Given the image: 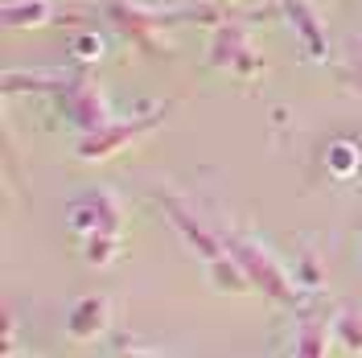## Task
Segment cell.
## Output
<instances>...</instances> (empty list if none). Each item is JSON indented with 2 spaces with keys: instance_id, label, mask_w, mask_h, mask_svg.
<instances>
[{
  "instance_id": "1",
  "label": "cell",
  "mask_w": 362,
  "mask_h": 358,
  "mask_svg": "<svg viewBox=\"0 0 362 358\" xmlns=\"http://www.w3.org/2000/svg\"><path fill=\"white\" fill-rule=\"evenodd\" d=\"M103 17L140 50V54H169L165 33L181 21H210L214 8L210 4H185V8H153V4H136V0H107Z\"/></svg>"
},
{
  "instance_id": "2",
  "label": "cell",
  "mask_w": 362,
  "mask_h": 358,
  "mask_svg": "<svg viewBox=\"0 0 362 358\" xmlns=\"http://www.w3.org/2000/svg\"><path fill=\"white\" fill-rule=\"evenodd\" d=\"M223 243H226V255L243 268V276H247L264 296L280 301V305H293V301H296V289H293V280H288V272H284V264H280V260H276L268 247L255 239V235L226 231Z\"/></svg>"
},
{
  "instance_id": "3",
  "label": "cell",
  "mask_w": 362,
  "mask_h": 358,
  "mask_svg": "<svg viewBox=\"0 0 362 358\" xmlns=\"http://www.w3.org/2000/svg\"><path fill=\"white\" fill-rule=\"evenodd\" d=\"M58 112H62V120L66 124H74L83 136L99 132V128H107L115 115L112 108H107V99H103V91H99V83L90 79L87 70H66V79H62V87H58Z\"/></svg>"
},
{
  "instance_id": "4",
  "label": "cell",
  "mask_w": 362,
  "mask_h": 358,
  "mask_svg": "<svg viewBox=\"0 0 362 358\" xmlns=\"http://www.w3.org/2000/svg\"><path fill=\"white\" fill-rule=\"evenodd\" d=\"M169 112H173V103L165 99V103H157V108H148V112H140V115H128V120H112V124H107V128H99V132L78 136L74 153H78L83 161H103V157H112V153H119V149H128L132 140H140L144 132L160 128Z\"/></svg>"
},
{
  "instance_id": "5",
  "label": "cell",
  "mask_w": 362,
  "mask_h": 358,
  "mask_svg": "<svg viewBox=\"0 0 362 358\" xmlns=\"http://www.w3.org/2000/svg\"><path fill=\"white\" fill-rule=\"evenodd\" d=\"M206 62L214 70H226V74H239V79H259L264 74V58L259 50L251 45L247 29L235 21H218L214 33H210V45H206Z\"/></svg>"
},
{
  "instance_id": "6",
  "label": "cell",
  "mask_w": 362,
  "mask_h": 358,
  "mask_svg": "<svg viewBox=\"0 0 362 358\" xmlns=\"http://www.w3.org/2000/svg\"><path fill=\"white\" fill-rule=\"evenodd\" d=\"M66 223H70V231H78L87 239H95V235H119L124 206H119V198L112 190H87V194L66 202Z\"/></svg>"
},
{
  "instance_id": "7",
  "label": "cell",
  "mask_w": 362,
  "mask_h": 358,
  "mask_svg": "<svg viewBox=\"0 0 362 358\" xmlns=\"http://www.w3.org/2000/svg\"><path fill=\"white\" fill-rule=\"evenodd\" d=\"M157 198H160V206H165V214H169V223L181 231V239L194 247V251L202 255L206 264H210V260H218V255L226 251L223 231H210V226H206L202 219H198V214H194V210H189V206H185L181 198H173L169 190H157Z\"/></svg>"
},
{
  "instance_id": "8",
  "label": "cell",
  "mask_w": 362,
  "mask_h": 358,
  "mask_svg": "<svg viewBox=\"0 0 362 358\" xmlns=\"http://www.w3.org/2000/svg\"><path fill=\"white\" fill-rule=\"evenodd\" d=\"M66 13L54 4V0H8L0 8V21L4 29H42L49 21H62Z\"/></svg>"
},
{
  "instance_id": "9",
  "label": "cell",
  "mask_w": 362,
  "mask_h": 358,
  "mask_svg": "<svg viewBox=\"0 0 362 358\" xmlns=\"http://www.w3.org/2000/svg\"><path fill=\"white\" fill-rule=\"evenodd\" d=\"M284 13H288V21L296 25V37L305 42V50H309L313 58H325V54H329V42H325V25L317 17L313 0H284Z\"/></svg>"
},
{
  "instance_id": "10",
  "label": "cell",
  "mask_w": 362,
  "mask_h": 358,
  "mask_svg": "<svg viewBox=\"0 0 362 358\" xmlns=\"http://www.w3.org/2000/svg\"><path fill=\"white\" fill-rule=\"evenodd\" d=\"M329 334H334V317L300 309V325H296V337H293V358H325Z\"/></svg>"
},
{
  "instance_id": "11",
  "label": "cell",
  "mask_w": 362,
  "mask_h": 358,
  "mask_svg": "<svg viewBox=\"0 0 362 358\" xmlns=\"http://www.w3.org/2000/svg\"><path fill=\"white\" fill-rule=\"evenodd\" d=\"M107 313H112L107 296H83V301H74V305H70V317H66L70 337L87 342V337L103 334V330H107Z\"/></svg>"
},
{
  "instance_id": "12",
  "label": "cell",
  "mask_w": 362,
  "mask_h": 358,
  "mask_svg": "<svg viewBox=\"0 0 362 358\" xmlns=\"http://www.w3.org/2000/svg\"><path fill=\"white\" fill-rule=\"evenodd\" d=\"M325 169L334 178H354L362 169V149L354 140H329L325 144Z\"/></svg>"
},
{
  "instance_id": "13",
  "label": "cell",
  "mask_w": 362,
  "mask_h": 358,
  "mask_svg": "<svg viewBox=\"0 0 362 358\" xmlns=\"http://www.w3.org/2000/svg\"><path fill=\"white\" fill-rule=\"evenodd\" d=\"M206 276H210L218 289H230V292H247L251 289V280L243 276V268H239L226 251L218 255V260H210V264H206Z\"/></svg>"
},
{
  "instance_id": "14",
  "label": "cell",
  "mask_w": 362,
  "mask_h": 358,
  "mask_svg": "<svg viewBox=\"0 0 362 358\" xmlns=\"http://www.w3.org/2000/svg\"><path fill=\"white\" fill-rule=\"evenodd\" d=\"M334 337L341 350H362V305L334 313Z\"/></svg>"
},
{
  "instance_id": "15",
  "label": "cell",
  "mask_w": 362,
  "mask_h": 358,
  "mask_svg": "<svg viewBox=\"0 0 362 358\" xmlns=\"http://www.w3.org/2000/svg\"><path fill=\"white\" fill-rule=\"evenodd\" d=\"M115 251H119V235H95V239L83 243V255H87V264H95V268L112 264Z\"/></svg>"
},
{
  "instance_id": "16",
  "label": "cell",
  "mask_w": 362,
  "mask_h": 358,
  "mask_svg": "<svg viewBox=\"0 0 362 358\" xmlns=\"http://www.w3.org/2000/svg\"><path fill=\"white\" fill-rule=\"evenodd\" d=\"M70 54H74V62H95V58L103 54V37H99L95 29H83V33L70 42Z\"/></svg>"
},
{
  "instance_id": "17",
  "label": "cell",
  "mask_w": 362,
  "mask_h": 358,
  "mask_svg": "<svg viewBox=\"0 0 362 358\" xmlns=\"http://www.w3.org/2000/svg\"><path fill=\"white\" fill-rule=\"evenodd\" d=\"M346 83L362 91V33L350 42V54H346Z\"/></svg>"
},
{
  "instance_id": "18",
  "label": "cell",
  "mask_w": 362,
  "mask_h": 358,
  "mask_svg": "<svg viewBox=\"0 0 362 358\" xmlns=\"http://www.w3.org/2000/svg\"><path fill=\"white\" fill-rule=\"evenodd\" d=\"M115 358H160L157 350H144V346H119Z\"/></svg>"
},
{
  "instance_id": "19",
  "label": "cell",
  "mask_w": 362,
  "mask_h": 358,
  "mask_svg": "<svg viewBox=\"0 0 362 358\" xmlns=\"http://www.w3.org/2000/svg\"><path fill=\"white\" fill-rule=\"evenodd\" d=\"M13 358H33V354H13Z\"/></svg>"
}]
</instances>
